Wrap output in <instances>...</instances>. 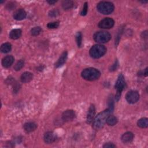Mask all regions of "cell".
Returning <instances> with one entry per match:
<instances>
[{
  "label": "cell",
  "mask_w": 148,
  "mask_h": 148,
  "mask_svg": "<svg viewBox=\"0 0 148 148\" xmlns=\"http://www.w3.org/2000/svg\"><path fill=\"white\" fill-rule=\"evenodd\" d=\"M112 110L109 108L100 112L92 121V127L94 130H98L101 129L106 121L108 117L112 113Z\"/></svg>",
  "instance_id": "obj_1"
},
{
  "label": "cell",
  "mask_w": 148,
  "mask_h": 148,
  "mask_svg": "<svg viewBox=\"0 0 148 148\" xmlns=\"http://www.w3.org/2000/svg\"><path fill=\"white\" fill-rule=\"evenodd\" d=\"M82 77L88 81H94L97 80L101 76L100 72L94 68H88L84 69L82 72Z\"/></svg>",
  "instance_id": "obj_2"
},
{
  "label": "cell",
  "mask_w": 148,
  "mask_h": 148,
  "mask_svg": "<svg viewBox=\"0 0 148 148\" xmlns=\"http://www.w3.org/2000/svg\"><path fill=\"white\" fill-rule=\"evenodd\" d=\"M98 11L103 14H109L113 12L114 9V5L110 2L101 1L97 4Z\"/></svg>",
  "instance_id": "obj_3"
},
{
  "label": "cell",
  "mask_w": 148,
  "mask_h": 148,
  "mask_svg": "<svg viewBox=\"0 0 148 148\" xmlns=\"http://www.w3.org/2000/svg\"><path fill=\"white\" fill-rule=\"evenodd\" d=\"M106 52V48L102 45H95L91 47L89 53L93 58H99L103 56Z\"/></svg>",
  "instance_id": "obj_4"
},
{
  "label": "cell",
  "mask_w": 148,
  "mask_h": 148,
  "mask_svg": "<svg viewBox=\"0 0 148 148\" xmlns=\"http://www.w3.org/2000/svg\"><path fill=\"white\" fill-rule=\"evenodd\" d=\"M124 86H125L124 77L122 74H120L118 76V78L114 85L115 89L116 90V94L115 95V98L116 101L119 100L121 96V92L123 90Z\"/></svg>",
  "instance_id": "obj_5"
},
{
  "label": "cell",
  "mask_w": 148,
  "mask_h": 148,
  "mask_svg": "<svg viewBox=\"0 0 148 148\" xmlns=\"http://www.w3.org/2000/svg\"><path fill=\"white\" fill-rule=\"evenodd\" d=\"M93 38L94 40L98 43H104L110 40L111 35L106 31H99L94 34Z\"/></svg>",
  "instance_id": "obj_6"
},
{
  "label": "cell",
  "mask_w": 148,
  "mask_h": 148,
  "mask_svg": "<svg viewBox=\"0 0 148 148\" xmlns=\"http://www.w3.org/2000/svg\"><path fill=\"white\" fill-rule=\"evenodd\" d=\"M114 21L109 17H106L101 20L98 23V27L103 29H110L113 27Z\"/></svg>",
  "instance_id": "obj_7"
},
{
  "label": "cell",
  "mask_w": 148,
  "mask_h": 148,
  "mask_svg": "<svg viewBox=\"0 0 148 148\" xmlns=\"http://www.w3.org/2000/svg\"><path fill=\"white\" fill-rule=\"evenodd\" d=\"M125 98L129 103H135L139 100V94L136 91L131 90L127 93Z\"/></svg>",
  "instance_id": "obj_8"
},
{
  "label": "cell",
  "mask_w": 148,
  "mask_h": 148,
  "mask_svg": "<svg viewBox=\"0 0 148 148\" xmlns=\"http://www.w3.org/2000/svg\"><path fill=\"white\" fill-rule=\"evenodd\" d=\"M76 117V113L73 110H66L62 114V119L64 121L68 122L73 120Z\"/></svg>",
  "instance_id": "obj_9"
},
{
  "label": "cell",
  "mask_w": 148,
  "mask_h": 148,
  "mask_svg": "<svg viewBox=\"0 0 148 148\" xmlns=\"http://www.w3.org/2000/svg\"><path fill=\"white\" fill-rule=\"evenodd\" d=\"M57 139V135L53 132L49 131L45 133L44 135V140L47 144L52 143Z\"/></svg>",
  "instance_id": "obj_10"
},
{
  "label": "cell",
  "mask_w": 148,
  "mask_h": 148,
  "mask_svg": "<svg viewBox=\"0 0 148 148\" xmlns=\"http://www.w3.org/2000/svg\"><path fill=\"white\" fill-rule=\"evenodd\" d=\"M95 113V108L94 105L91 104L89 108L87 115V119L86 121L88 124H90L94 120V117Z\"/></svg>",
  "instance_id": "obj_11"
},
{
  "label": "cell",
  "mask_w": 148,
  "mask_h": 148,
  "mask_svg": "<svg viewBox=\"0 0 148 148\" xmlns=\"http://www.w3.org/2000/svg\"><path fill=\"white\" fill-rule=\"evenodd\" d=\"M14 60V58L11 55L6 56L2 59V65L4 68H9L13 64Z\"/></svg>",
  "instance_id": "obj_12"
},
{
  "label": "cell",
  "mask_w": 148,
  "mask_h": 148,
  "mask_svg": "<svg viewBox=\"0 0 148 148\" xmlns=\"http://www.w3.org/2000/svg\"><path fill=\"white\" fill-rule=\"evenodd\" d=\"M26 12L23 9H19L13 13V18L16 20H22L26 17Z\"/></svg>",
  "instance_id": "obj_13"
},
{
  "label": "cell",
  "mask_w": 148,
  "mask_h": 148,
  "mask_svg": "<svg viewBox=\"0 0 148 148\" xmlns=\"http://www.w3.org/2000/svg\"><path fill=\"white\" fill-rule=\"evenodd\" d=\"M134 136L132 132H126L124 134H123V135L121 136V141L124 143H130L133 140Z\"/></svg>",
  "instance_id": "obj_14"
},
{
  "label": "cell",
  "mask_w": 148,
  "mask_h": 148,
  "mask_svg": "<svg viewBox=\"0 0 148 148\" xmlns=\"http://www.w3.org/2000/svg\"><path fill=\"white\" fill-rule=\"evenodd\" d=\"M33 79V75L29 72H25L21 75L20 80L23 83H28Z\"/></svg>",
  "instance_id": "obj_15"
},
{
  "label": "cell",
  "mask_w": 148,
  "mask_h": 148,
  "mask_svg": "<svg viewBox=\"0 0 148 148\" xmlns=\"http://www.w3.org/2000/svg\"><path fill=\"white\" fill-rule=\"evenodd\" d=\"M23 128L26 132H31L36 129L37 125L34 122H28L24 124Z\"/></svg>",
  "instance_id": "obj_16"
},
{
  "label": "cell",
  "mask_w": 148,
  "mask_h": 148,
  "mask_svg": "<svg viewBox=\"0 0 148 148\" xmlns=\"http://www.w3.org/2000/svg\"><path fill=\"white\" fill-rule=\"evenodd\" d=\"M67 56H68L67 52L64 51L61 55V56L60 57V58H58V61L55 64V66L56 68H58L62 66L66 62V60L67 59Z\"/></svg>",
  "instance_id": "obj_17"
},
{
  "label": "cell",
  "mask_w": 148,
  "mask_h": 148,
  "mask_svg": "<svg viewBox=\"0 0 148 148\" xmlns=\"http://www.w3.org/2000/svg\"><path fill=\"white\" fill-rule=\"evenodd\" d=\"M22 31L20 29H12L9 34V37L12 39H17L21 36Z\"/></svg>",
  "instance_id": "obj_18"
},
{
  "label": "cell",
  "mask_w": 148,
  "mask_h": 148,
  "mask_svg": "<svg viewBox=\"0 0 148 148\" xmlns=\"http://www.w3.org/2000/svg\"><path fill=\"white\" fill-rule=\"evenodd\" d=\"M137 125L138 127L142 128H147L148 126V119L146 117H143L140 119L138 122Z\"/></svg>",
  "instance_id": "obj_19"
},
{
  "label": "cell",
  "mask_w": 148,
  "mask_h": 148,
  "mask_svg": "<svg viewBox=\"0 0 148 148\" xmlns=\"http://www.w3.org/2000/svg\"><path fill=\"white\" fill-rule=\"evenodd\" d=\"M12 49V45L8 42L3 43L1 46V51L3 53H7L10 51Z\"/></svg>",
  "instance_id": "obj_20"
},
{
  "label": "cell",
  "mask_w": 148,
  "mask_h": 148,
  "mask_svg": "<svg viewBox=\"0 0 148 148\" xmlns=\"http://www.w3.org/2000/svg\"><path fill=\"white\" fill-rule=\"evenodd\" d=\"M106 123L109 125H114L117 123V119L113 115H109L106 119Z\"/></svg>",
  "instance_id": "obj_21"
},
{
  "label": "cell",
  "mask_w": 148,
  "mask_h": 148,
  "mask_svg": "<svg viewBox=\"0 0 148 148\" xmlns=\"http://www.w3.org/2000/svg\"><path fill=\"white\" fill-rule=\"evenodd\" d=\"M62 6L64 10L71 9L73 6V2L72 1H64L62 2Z\"/></svg>",
  "instance_id": "obj_22"
},
{
  "label": "cell",
  "mask_w": 148,
  "mask_h": 148,
  "mask_svg": "<svg viewBox=\"0 0 148 148\" xmlns=\"http://www.w3.org/2000/svg\"><path fill=\"white\" fill-rule=\"evenodd\" d=\"M24 61L23 60H20L17 62V63L14 66V69L16 71H20L24 66Z\"/></svg>",
  "instance_id": "obj_23"
},
{
  "label": "cell",
  "mask_w": 148,
  "mask_h": 148,
  "mask_svg": "<svg viewBox=\"0 0 148 148\" xmlns=\"http://www.w3.org/2000/svg\"><path fill=\"white\" fill-rule=\"evenodd\" d=\"M41 31H42V29L40 27H35L31 29V34L32 36H37L39 34H40Z\"/></svg>",
  "instance_id": "obj_24"
},
{
  "label": "cell",
  "mask_w": 148,
  "mask_h": 148,
  "mask_svg": "<svg viewBox=\"0 0 148 148\" xmlns=\"http://www.w3.org/2000/svg\"><path fill=\"white\" fill-rule=\"evenodd\" d=\"M76 41L77 45V46L80 47L82 45V35L80 32H78L76 35Z\"/></svg>",
  "instance_id": "obj_25"
},
{
  "label": "cell",
  "mask_w": 148,
  "mask_h": 148,
  "mask_svg": "<svg viewBox=\"0 0 148 148\" xmlns=\"http://www.w3.org/2000/svg\"><path fill=\"white\" fill-rule=\"evenodd\" d=\"M58 26H59V23L58 21L50 22L47 24V27L50 29L57 28H58Z\"/></svg>",
  "instance_id": "obj_26"
},
{
  "label": "cell",
  "mask_w": 148,
  "mask_h": 148,
  "mask_svg": "<svg viewBox=\"0 0 148 148\" xmlns=\"http://www.w3.org/2000/svg\"><path fill=\"white\" fill-rule=\"evenodd\" d=\"M88 10V3L87 2H85L83 5V9L80 12V15L82 16H85L86 15Z\"/></svg>",
  "instance_id": "obj_27"
},
{
  "label": "cell",
  "mask_w": 148,
  "mask_h": 148,
  "mask_svg": "<svg viewBox=\"0 0 148 148\" xmlns=\"http://www.w3.org/2000/svg\"><path fill=\"white\" fill-rule=\"evenodd\" d=\"M58 14V11L57 9H53L52 10H50L49 13V15L50 17H56Z\"/></svg>",
  "instance_id": "obj_28"
},
{
  "label": "cell",
  "mask_w": 148,
  "mask_h": 148,
  "mask_svg": "<svg viewBox=\"0 0 148 148\" xmlns=\"http://www.w3.org/2000/svg\"><path fill=\"white\" fill-rule=\"evenodd\" d=\"M117 66H118V62H117V61H116L114 62V64L113 65H112V66H110V69H110V71H114L116 70Z\"/></svg>",
  "instance_id": "obj_29"
},
{
  "label": "cell",
  "mask_w": 148,
  "mask_h": 148,
  "mask_svg": "<svg viewBox=\"0 0 148 148\" xmlns=\"http://www.w3.org/2000/svg\"><path fill=\"white\" fill-rule=\"evenodd\" d=\"M116 147V146L112 143H106L103 146V147H104V148H106V147L110 148V147Z\"/></svg>",
  "instance_id": "obj_30"
},
{
  "label": "cell",
  "mask_w": 148,
  "mask_h": 148,
  "mask_svg": "<svg viewBox=\"0 0 148 148\" xmlns=\"http://www.w3.org/2000/svg\"><path fill=\"white\" fill-rule=\"evenodd\" d=\"M142 38H147V31H145L143 32L142 35Z\"/></svg>",
  "instance_id": "obj_31"
},
{
  "label": "cell",
  "mask_w": 148,
  "mask_h": 148,
  "mask_svg": "<svg viewBox=\"0 0 148 148\" xmlns=\"http://www.w3.org/2000/svg\"><path fill=\"white\" fill-rule=\"evenodd\" d=\"M143 75L144 76H147V68H146L145 69V71H144L143 72Z\"/></svg>",
  "instance_id": "obj_32"
},
{
  "label": "cell",
  "mask_w": 148,
  "mask_h": 148,
  "mask_svg": "<svg viewBox=\"0 0 148 148\" xmlns=\"http://www.w3.org/2000/svg\"><path fill=\"white\" fill-rule=\"evenodd\" d=\"M47 3H49V4L52 5V4L55 3L57 1H47Z\"/></svg>",
  "instance_id": "obj_33"
}]
</instances>
